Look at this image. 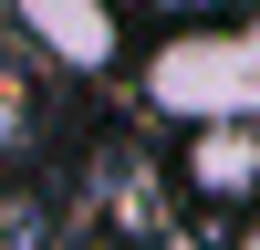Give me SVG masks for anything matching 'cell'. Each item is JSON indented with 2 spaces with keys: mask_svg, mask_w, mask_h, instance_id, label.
<instances>
[{
  "mask_svg": "<svg viewBox=\"0 0 260 250\" xmlns=\"http://www.w3.org/2000/svg\"><path fill=\"white\" fill-rule=\"evenodd\" d=\"M146 104L177 115L187 136H208V125H260V11L156 42V63H146Z\"/></svg>",
  "mask_w": 260,
  "mask_h": 250,
  "instance_id": "cell-1",
  "label": "cell"
},
{
  "mask_svg": "<svg viewBox=\"0 0 260 250\" xmlns=\"http://www.w3.org/2000/svg\"><path fill=\"white\" fill-rule=\"evenodd\" d=\"M21 42H31L42 63H62V73H115L125 63V11L115 0H11Z\"/></svg>",
  "mask_w": 260,
  "mask_h": 250,
  "instance_id": "cell-2",
  "label": "cell"
},
{
  "mask_svg": "<svg viewBox=\"0 0 260 250\" xmlns=\"http://www.w3.org/2000/svg\"><path fill=\"white\" fill-rule=\"evenodd\" d=\"M229 250H260V219H250V229H240V240H229Z\"/></svg>",
  "mask_w": 260,
  "mask_h": 250,
  "instance_id": "cell-3",
  "label": "cell"
}]
</instances>
